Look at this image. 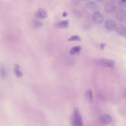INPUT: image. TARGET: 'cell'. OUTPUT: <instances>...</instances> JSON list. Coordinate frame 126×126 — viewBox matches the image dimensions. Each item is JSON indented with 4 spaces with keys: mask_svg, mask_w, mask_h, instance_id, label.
Segmentation results:
<instances>
[{
    "mask_svg": "<svg viewBox=\"0 0 126 126\" xmlns=\"http://www.w3.org/2000/svg\"><path fill=\"white\" fill-rule=\"evenodd\" d=\"M81 50V47L80 46H77L73 47L70 51V53L71 55H75L79 53Z\"/></svg>",
    "mask_w": 126,
    "mask_h": 126,
    "instance_id": "obj_12",
    "label": "cell"
},
{
    "mask_svg": "<svg viewBox=\"0 0 126 126\" xmlns=\"http://www.w3.org/2000/svg\"><path fill=\"white\" fill-rule=\"evenodd\" d=\"M100 122L104 125H107L111 123L112 119L111 116L107 113H103L100 118Z\"/></svg>",
    "mask_w": 126,
    "mask_h": 126,
    "instance_id": "obj_4",
    "label": "cell"
},
{
    "mask_svg": "<svg viewBox=\"0 0 126 126\" xmlns=\"http://www.w3.org/2000/svg\"><path fill=\"white\" fill-rule=\"evenodd\" d=\"M35 16L38 19H44L47 17L48 14L44 9L40 8L35 13Z\"/></svg>",
    "mask_w": 126,
    "mask_h": 126,
    "instance_id": "obj_5",
    "label": "cell"
},
{
    "mask_svg": "<svg viewBox=\"0 0 126 126\" xmlns=\"http://www.w3.org/2000/svg\"><path fill=\"white\" fill-rule=\"evenodd\" d=\"M115 30L119 35L126 38V27L122 25H119L117 26Z\"/></svg>",
    "mask_w": 126,
    "mask_h": 126,
    "instance_id": "obj_8",
    "label": "cell"
},
{
    "mask_svg": "<svg viewBox=\"0 0 126 126\" xmlns=\"http://www.w3.org/2000/svg\"><path fill=\"white\" fill-rule=\"evenodd\" d=\"M86 7L90 11H96L98 9L99 6L96 3L93 2H89L86 4Z\"/></svg>",
    "mask_w": 126,
    "mask_h": 126,
    "instance_id": "obj_10",
    "label": "cell"
},
{
    "mask_svg": "<svg viewBox=\"0 0 126 126\" xmlns=\"http://www.w3.org/2000/svg\"><path fill=\"white\" fill-rule=\"evenodd\" d=\"M93 19L97 24L102 23L104 20V17L101 13L99 12H95L93 15Z\"/></svg>",
    "mask_w": 126,
    "mask_h": 126,
    "instance_id": "obj_6",
    "label": "cell"
},
{
    "mask_svg": "<svg viewBox=\"0 0 126 126\" xmlns=\"http://www.w3.org/2000/svg\"><path fill=\"white\" fill-rule=\"evenodd\" d=\"M122 2H126V1H122Z\"/></svg>",
    "mask_w": 126,
    "mask_h": 126,
    "instance_id": "obj_20",
    "label": "cell"
},
{
    "mask_svg": "<svg viewBox=\"0 0 126 126\" xmlns=\"http://www.w3.org/2000/svg\"><path fill=\"white\" fill-rule=\"evenodd\" d=\"M104 26L107 30L113 31L115 30L117 26L115 20L113 19H109L105 22Z\"/></svg>",
    "mask_w": 126,
    "mask_h": 126,
    "instance_id": "obj_3",
    "label": "cell"
},
{
    "mask_svg": "<svg viewBox=\"0 0 126 126\" xmlns=\"http://www.w3.org/2000/svg\"><path fill=\"white\" fill-rule=\"evenodd\" d=\"M6 76V72L3 66H0V77L1 78L4 79Z\"/></svg>",
    "mask_w": 126,
    "mask_h": 126,
    "instance_id": "obj_17",
    "label": "cell"
},
{
    "mask_svg": "<svg viewBox=\"0 0 126 126\" xmlns=\"http://www.w3.org/2000/svg\"><path fill=\"white\" fill-rule=\"evenodd\" d=\"M69 21L68 20H62L55 24V27L59 28H66L69 26Z\"/></svg>",
    "mask_w": 126,
    "mask_h": 126,
    "instance_id": "obj_9",
    "label": "cell"
},
{
    "mask_svg": "<svg viewBox=\"0 0 126 126\" xmlns=\"http://www.w3.org/2000/svg\"><path fill=\"white\" fill-rule=\"evenodd\" d=\"M72 126H84L83 119L80 111L78 108L74 109L71 119Z\"/></svg>",
    "mask_w": 126,
    "mask_h": 126,
    "instance_id": "obj_1",
    "label": "cell"
},
{
    "mask_svg": "<svg viewBox=\"0 0 126 126\" xmlns=\"http://www.w3.org/2000/svg\"><path fill=\"white\" fill-rule=\"evenodd\" d=\"M20 67L19 65L17 64H15L14 72L16 77L18 78L20 77L23 75L22 72L20 70Z\"/></svg>",
    "mask_w": 126,
    "mask_h": 126,
    "instance_id": "obj_14",
    "label": "cell"
},
{
    "mask_svg": "<svg viewBox=\"0 0 126 126\" xmlns=\"http://www.w3.org/2000/svg\"><path fill=\"white\" fill-rule=\"evenodd\" d=\"M85 97L86 98L89 103H92L93 102V97L92 92L90 89L87 90L85 93Z\"/></svg>",
    "mask_w": 126,
    "mask_h": 126,
    "instance_id": "obj_11",
    "label": "cell"
},
{
    "mask_svg": "<svg viewBox=\"0 0 126 126\" xmlns=\"http://www.w3.org/2000/svg\"><path fill=\"white\" fill-rule=\"evenodd\" d=\"M125 97H126V93H125Z\"/></svg>",
    "mask_w": 126,
    "mask_h": 126,
    "instance_id": "obj_21",
    "label": "cell"
},
{
    "mask_svg": "<svg viewBox=\"0 0 126 126\" xmlns=\"http://www.w3.org/2000/svg\"><path fill=\"white\" fill-rule=\"evenodd\" d=\"M116 6L114 3L112 2L107 3L105 5V11L108 14H112L116 10Z\"/></svg>",
    "mask_w": 126,
    "mask_h": 126,
    "instance_id": "obj_7",
    "label": "cell"
},
{
    "mask_svg": "<svg viewBox=\"0 0 126 126\" xmlns=\"http://www.w3.org/2000/svg\"><path fill=\"white\" fill-rule=\"evenodd\" d=\"M116 17L119 20H123L125 18V14L124 12L121 10L118 11L116 13Z\"/></svg>",
    "mask_w": 126,
    "mask_h": 126,
    "instance_id": "obj_13",
    "label": "cell"
},
{
    "mask_svg": "<svg viewBox=\"0 0 126 126\" xmlns=\"http://www.w3.org/2000/svg\"><path fill=\"white\" fill-rule=\"evenodd\" d=\"M93 62L95 64L111 69H113L115 65L114 60L106 58H96L94 59Z\"/></svg>",
    "mask_w": 126,
    "mask_h": 126,
    "instance_id": "obj_2",
    "label": "cell"
},
{
    "mask_svg": "<svg viewBox=\"0 0 126 126\" xmlns=\"http://www.w3.org/2000/svg\"><path fill=\"white\" fill-rule=\"evenodd\" d=\"M81 37L77 35L72 36L68 39V41H81Z\"/></svg>",
    "mask_w": 126,
    "mask_h": 126,
    "instance_id": "obj_16",
    "label": "cell"
},
{
    "mask_svg": "<svg viewBox=\"0 0 126 126\" xmlns=\"http://www.w3.org/2000/svg\"><path fill=\"white\" fill-rule=\"evenodd\" d=\"M43 23L41 21L38 20H34L33 22V26L36 28H40L43 25Z\"/></svg>",
    "mask_w": 126,
    "mask_h": 126,
    "instance_id": "obj_15",
    "label": "cell"
},
{
    "mask_svg": "<svg viewBox=\"0 0 126 126\" xmlns=\"http://www.w3.org/2000/svg\"><path fill=\"white\" fill-rule=\"evenodd\" d=\"M105 46H106V44H100V48H101V49L102 50H103L104 49Z\"/></svg>",
    "mask_w": 126,
    "mask_h": 126,
    "instance_id": "obj_18",
    "label": "cell"
},
{
    "mask_svg": "<svg viewBox=\"0 0 126 126\" xmlns=\"http://www.w3.org/2000/svg\"><path fill=\"white\" fill-rule=\"evenodd\" d=\"M68 14L67 13V12H64L63 14V16L64 17H66L67 16Z\"/></svg>",
    "mask_w": 126,
    "mask_h": 126,
    "instance_id": "obj_19",
    "label": "cell"
}]
</instances>
